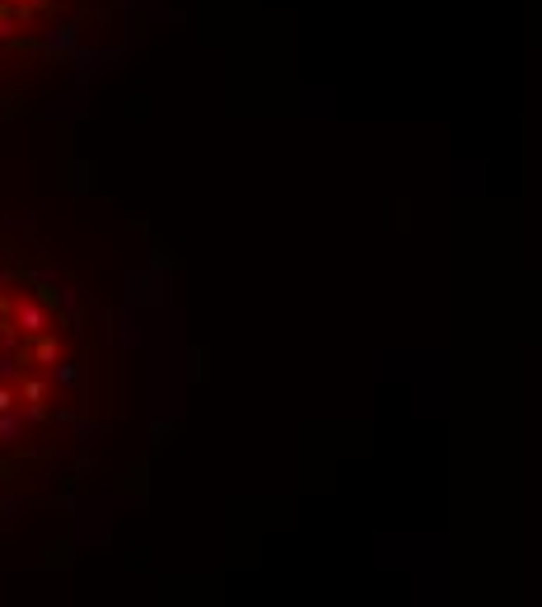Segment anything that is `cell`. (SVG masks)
I'll list each match as a JSON object with an SVG mask.
<instances>
[{
	"label": "cell",
	"instance_id": "6da1fadb",
	"mask_svg": "<svg viewBox=\"0 0 542 607\" xmlns=\"http://www.w3.org/2000/svg\"><path fill=\"white\" fill-rule=\"evenodd\" d=\"M19 327H24V332H42V327H47V313H42L38 304H19Z\"/></svg>",
	"mask_w": 542,
	"mask_h": 607
},
{
	"label": "cell",
	"instance_id": "7a4b0ae2",
	"mask_svg": "<svg viewBox=\"0 0 542 607\" xmlns=\"http://www.w3.org/2000/svg\"><path fill=\"white\" fill-rule=\"evenodd\" d=\"M24 397H28V402H42V378H28V383H24Z\"/></svg>",
	"mask_w": 542,
	"mask_h": 607
},
{
	"label": "cell",
	"instance_id": "3957f363",
	"mask_svg": "<svg viewBox=\"0 0 542 607\" xmlns=\"http://www.w3.org/2000/svg\"><path fill=\"white\" fill-rule=\"evenodd\" d=\"M14 430H19V421H14V416H0V440H10Z\"/></svg>",
	"mask_w": 542,
	"mask_h": 607
},
{
	"label": "cell",
	"instance_id": "277c9868",
	"mask_svg": "<svg viewBox=\"0 0 542 607\" xmlns=\"http://www.w3.org/2000/svg\"><path fill=\"white\" fill-rule=\"evenodd\" d=\"M10 407H14V392H10V388H0V411H10Z\"/></svg>",
	"mask_w": 542,
	"mask_h": 607
}]
</instances>
